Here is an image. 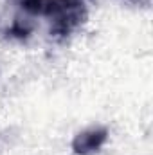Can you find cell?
Instances as JSON below:
<instances>
[{"mask_svg": "<svg viewBox=\"0 0 153 155\" xmlns=\"http://www.w3.org/2000/svg\"><path fill=\"white\" fill-rule=\"evenodd\" d=\"M33 31H34L33 18L22 13L20 16H15L13 22L9 24V27H7V36L13 38V40H25L33 35Z\"/></svg>", "mask_w": 153, "mask_h": 155, "instance_id": "cell-2", "label": "cell"}, {"mask_svg": "<svg viewBox=\"0 0 153 155\" xmlns=\"http://www.w3.org/2000/svg\"><path fill=\"white\" fill-rule=\"evenodd\" d=\"M110 139V132L103 124H94L79 130L72 137L70 150L74 155H97Z\"/></svg>", "mask_w": 153, "mask_h": 155, "instance_id": "cell-1", "label": "cell"}]
</instances>
